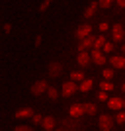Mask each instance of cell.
<instances>
[{
  "instance_id": "cell-1",
  "label": "cell",
  "mask_w": 125,
  "mask_h": 131,
  "mask_svg": "<svg viewBox=\"0 0 125 131\" xmlns=\"http://www.w3.org/2000/svg\"><path fill=\"white\" fill-rule=\"evenodd\" d=\"M63 127L66 131H78L80 129V123L76 117H63Z\"/></svg>"
},
{
  "instance_id": "cell-2",
  "label": "cell",
  "mask_w": 125,
  "mask_h": 131,
  "mask_svg": "<svg viewBox=\"0 0 125 131\" xmlns=\"http://www.w3.org/2000/svg\"><path fill=\"white\" fill-rule=\"evenodd\" d=\"M47 88H49L47 80H37V82H33V86H31V94L33 96H39V94L47 92Z\"/></svg>"
},
{
  "instance_id": "cell-3",
  "label": "cell",
  "mask_w": 125,
  "mask_h": 131,
  "mask_svg": "<svg viewBox=\"0 0 125 131\" xmlns=\"http://www.w3.org/2000/svg\"><path fill=\"white\" fill-rule=\"evenodd\" d=\"M94 43H96V37H92V35H88L86 39H80V43H78V53H80V51L94 49Z\"/></svg>"
},
{
  "instance_id": "cell-4",
  "label": "cell",
  "mask_w": 125,
  "mask_h": 131,
  "mask_svg": "<svg viewBox=\"0 0 125 131\" xmlns=\"http://www.w3.org/2000/svg\"><path fill=\"white\" fill-rule=\"evenodd\" d=\"M111 37H113L115 41H121V39L125 37V27L121 26L119 22L113 24V27H111Z\"/></svg>"
},
{
  "instance_id": "cell-5",
  "label": "cell",
  "mask_w": 125,
  "mask_h": 131,
  "mask_svg": "<svg viewBox=\"0 0 125 131\" xmlns=\"http://www.w3.org/2000/svg\"><path fill=\"white\" fill-rule=\"evenodd\" d=\"M111 125H113V119L111 115H100V129L102 131H111Z\"/></svg>"
},
{
  "instance_id": "cell-6",
  "label": "cell",
  "mask_w": 125,
  "mask_h": 131,
  "mask_svg": "<svg viewBox=\"0 0 125 131\" xmlns=\"http://www.w3.org/2000/svg\"><path fill=\"white\" fill-rule=\"evenodd\" d=\"M76 90H78V84L74 80H69V82L63 84V96H72Z\"/></svg>"
},
{
  "instance_id": "cell-7",
  "label": "cell",
  "mask_w": 125,
  "mask_h": 131,
  "mask_svg": "<svg viewBox=\"0 0 125 131\" xmlns=\"http://www.w3.org/2000/svg\"><path fill=\"white\" fill-rule=\"evenodd\" d=\"M47 71H49V77L57 78V77H61V74H63V65H61V63H57V61H55V63H49V69H47Z\"/></svg>"
},
{
  "instance_id": "cell-8",
  "label": "cell",
  "mask_w": 125,
  "mask_h": 131,
  "mask_svg": "<svg viewBox=\"0 0 125 131\" xmlns=\"http://www.w3.org/2000/svg\"><path fill=\"white\" fill-rule=\"evenodd\" d=\"M92 33V26L90 24H82L78 29H76V37H80V39H86L88 35Z\"/></svg>"
},
{
  "instance_id": "cell-9",
  "label": "cell",
  "mask_w": 125,
  "mask_h": 131,
  "mask_svg": "<svg viewBox=\"0 0 125 131\" xmlns=\"http://www.w3.org/2000/svg\"><path fill=\"white\" fill-rule=\"evenodd\" d=\"M76 59H78V65H80V67H88V65H90V61H92V53H86V51H80Z\"/></svg>"
},
{
  "instance_id": "cell-10",
  "label": "cell",
  "mask_w": 125,
  "mask_h": 131,
  "mask_svg": "<svg viewBox=\"0 0 125 131\" xmlns=\"http://www.w3.org/2000/svg\"><path fill=\"white\" fill-rule=\"evenodd\" d=\"M92 61L96 63V65H104V63H106V55H104V51L92 49Z\"/></svg>"
},
{
  "instance_id": "cell-11",
  "label": "cell",
  "mask_w": 125,
  "mask_h": 131,
  "mask_svg": "<svg viewBox=\"0 0 125 131\" xmlns=\"http://www.w3.org/2000/svg\"><path fill=\"white\" fill-rule=\"evenodd\" d=\"M35 115V112H33L31 108H22V110H18L16 112V117L18 119H24V117H33Z\"/></svg>"
},
{
  "instance_id": "cell-12",
  "label": "cell",
  "mask_w": 125,
  "mask_h": 131,
  "mask_svg": "<svg viewBox=\"0 0 125 131\" xmlns=\"http://www.w3.org/2000/svg\"><path fill=\"white\" fill-rule=\"evenodd\" d=\"M109 63H111V67H115V69H125V57H121V55L111 57Z\"/></svg>"
},
{
  "instance_id": "cell-13",
  "label": "cell",
  "mask_w": 125,
  "mask_h": 131,
  "mask_svg": "<svg viewBox=\"0 0 125 131\" xmlns=\"http://www.w3.org/2000/svg\"><path fill=\"white\" fill-rule=\"evenodd\" d=\"M69 114H71V117H76V119H78V117L84 114V108H82L80 104H72L71 110H69Z\"/></svg>"
},
{
  "instance_id": "cell-14",
  "label": "cell",
  "mask_w": 125,
  "mask_h": 131,
  "mask_svg": "<svg viewBox=\"0 0 125 131\" xmlns=\"http://www.w3.org/2000/svg\"><path fill=\"white\" fill-rule=\"evenodd\" d=\"M108 106L111 110H121L125 106V100L123 98H111V100H108Z\"/></svg>"
},
{
  "instance_id": "cell-15",
  "label": "cell",
  "mask_w": 125,
  "mask_h": 131,
  "mask_svg": "<svg viewBox=\"0 0 125 131\" xmlns=\"http://www.w3.org/2000/svg\"><path fill=\"white\" fill-rule=\"evenodd\" d=\"M41 125H43V129L53 131V129H55V117H51V115H45L43 121H41Z\"/></svg>"
},
{
  "instance_id": "cell-16",
  "label": "cell",
  "mask_w": 125,
  "mask_h": 131,
  "mask_svg": "<svg viewBox=\"0 0 125 131\" xmlns=\"http://www.w3.org/2000/svg\"><path fill=\"white\" fill-rule=\"evenodd\" d=\"M98 6H100L98 2H90V4H88V8L84 10V18H86V20H90V18L96 14V8H98Z\"/></svg>"
},
{
  "instance_id": "cell-17",
  "label": "cell",
  "mask_w": 125,
  "mask_h": 131,
  "mask_svg": "<svg viewBox=\"0 0 125 131\" xmlns=\"http://www.w3.org/2000/svg\"><path fill=\"white\" fill-rule=\"evenodd\" d=\"M92 84H94V82L90 80V78H86V80H82L80 84H78V88H80V92H88V90L92 88Z\"/></svg>"
},
{
  "instance_id": "cell-18",
  "label": "cell",
  "mask_w": 125,
  "mask_h": 131,
  "mask_svg": "<svg viewBox=\"0 0 125 131\" xmlns=\"http://www.w3.org/2000/svg\"><path fill=\"white\" fill-rule=\"evenodd\" d=\"M71 80H74V82H78V80H86V78H84V72L82 71H72L71 72Z\"/></svg>"
},
{
  "instance_id": "cell-19",
  "label": "cell",
  "mask_w": 125,
  "mask_h": 131,
  "mask_svg": "<svg viewBox=\"0 0 125 131\" xmlns=\"http://www.w3.org/2000/svg\"><path fill=\"white\" fill-rule=\"evenodd\" d=\"M108 43V41H106V37H104V35H100V37H96V43H94V49H98V51H102L104 49V45Z\"/></svg>"
},
{
  "instance_id": "cell-20",
  "label": "cell",
  "mask_w": 125,
  "mask_h": 131,
  "mask_svg": "<svg viewBox=\"0 0 125 131\" xmlns=\"http://www.w3.org/2000/svg\"><path fill=\"white\" fill-rule=\"evenodd\" d=\"M82 108H84V114H88V115L96 114V106L94 104H82Z\"/></svg>"
},
{
  "instance_id": "cell-21",
  "label": "cell",
  "mask_w": 125,
  "mask_h": 131,
  "mask_svg": "<svg viewBox=\"0 0 125 131\" xmlns=\"http://www.w3.org/2000/svg\"><path fill=\"white\" fill-rule=\"evenodd\" d=\"M47 94H49V100H57V96H59V92L55 90L53 86H49L47 88Z\"/></svg>"
},
{
  "instance_id": "cell-22",
  "label": "cell",
  "mask_w": 125,
  "mask_h": 131,
  "mask_svg": "<svg viewBox=\"0 0 125 131\" xmlns=\"http://www.w3.org/2000/svg\"><path fill=\"white\" fill-rule=\"evenodd\" d=\"M125 121V112H117V115H115V123H123Z\"/></svg>"
},
{
  "instance_id": "cell-23",
  "label": "cell",
  "mask_w": 125,
  "mask_h": 131,
  "mask_svg": "<svg viewBox=\"0 0 125 131\" xmlns=\"http://www.w3.org/2000/svg\"><path fill=\"white\" fill-rule=\"evenodd\" d=\"M111 77H113V69H104V78H106V80H109Z\"/></svg>"
},
{
  "instance_id": "cell-24",
  "label": "cell",
  "mask_w": 125,
  "mask_h": 131,
  "mask_svg": "<svg viewBox=\"0 0 125 131\" xmlns=\"http://www.w3.org/2000/svg\"><path fill=\"white\" fill-rule=\"evenodd\" d=\"M49 6H51V0H43V2H41V6H39V12H45Z\"/></svg>"
},
{
  "instance_id": "cell-25",
  "label": "cell",
  "mask_w": 125,
  "mask_h": 131,
  "mask_svg": "<svg viewBox=\"0 0 125 131\" xmlns=\"http://www.w3.org/2000/svg\"><path fill=\"white\" fill-rule=\"evenodd\" d=\"M111 88H113V84H111L109 80H104L102 82V90H104V92H106V90H111Z\"/></svg>"
},
{
  "instance_id": "cell-26",
  "label": "cell",
  "mask_w": 125,
  "mask_h": 131,
  "mask_svg": "<svg viewBox=\"0 0 125 131\" xmlns=\"http://www.w3.org/2000/svg\"><path fill=\"white\" fill-rule=\"evenodd\" d=\"M14 131H33V127H29V125H18V127H14Z\"/></svg>"
},
{
  "instance_id": "cell-27",
  "label": "cell",
  "mask_w": 125,
  "mask_h": 131,
  "mask_svg": "<svg viewBox=\"0 0 125 131\" xmlns=\"http://www.w3.org/2000/svg\"><path fill=\"white\" fill-rule=\"evenodd\" d=\"M98 4L102 8H108V6H111V0H98Z\"/></svg>"
},
{
  "instance_id": "cell-28",
  "label": "cell",
  "mask_w": 125,
  "mask_h": 131,
  "mask_svg": "<svg viewBox=\"0 0 125 131\" xmlns=\"http://www.w3.org/2000/svg\"><path fill=\"white\" fill-rule=\"evenodd\" d=\"M31 119H33V123H41V121H43V115L35 114V115H33V117H31Z\"/></svg>"
},
{
  "instance_id": "cell-29",
  "label": "cell",
  "mask_w": 125,
  "mask_h": 131,
  "mask_svg": "<svg viewBox=\"0 0 125 131\" xmlns=\"http://www.w3.org/2000/svg\"><path fill=\"white\" fill-rule=\"evenodd\" d=\"M102 51H104V53H109V51H113V45H111V43H106Z\"/></svg>"
},
{
  "instance_id": "cell-30",
  "label": "cell",
  "mask_w": 125,
  "mask_h": 131,
  "mask_svg": "<svg viewBox=\"0 0 125 131\" xmlns=\"http://www.w3.org/2000/svg\"><path fill=\"white\" fill-rule=\"evenodd\" d=\"M108 27H109V24H108V22H102V24H100V29H102V31H106Z\"/></svg>"
},
{
  "instance_id": "cell-31",
  "label": "cell",
  "mask_w": 125,
  "mask_h": 131,
  "mask_svg": "<svg viewBox=\"0 0 125 131\" xmlns=\"http://www.w3.org/2000/svg\"><path fill=\"white\" fill-rule=\"evenodd\" d=\"M98 100H108V94H106V92L102 90V92L98 94Z\"/></svg>"
},
{
  "instance_id": "cell-32",
  "label": "cell",
  "mask_w": 125,
  "mask_h": 131,
  "mask_svg": "<svg viewBox=\"0 0 125 131\" xmlns=\"http://www.w3.org/2000/svg\"><path fill=\"white\" fill-rule=\"evenodd\" d=\"M10 29H12L10 24H4V31H6V33H10Z\"/></svg>"
},
{
  "instance_id": "cell-33",
  "label": "cell",
  "mask_w": 125,
  "mask_h": 131,
  "mask_svg": "<svg viewBox=\"0 0 125 131\" xmlns=\"http://www.w3.org/2000/svg\"><path fill=\"white\" fill-rule=\"evenodd\" d=\"M39 45H41V35H37V37H35V47H39Z\"/></svg>"
},
{
  "instance_id": "cell-34",
  "label": "cell",
  "mask_w": 125,
  "mask_h": 131,
  "mask_svg": "<svg viewBox=\"0 0 125 131\" xmlns=\"http://www.w3.org/2000/svg\"><path fill=\"white\" fill-rule=\"evenodd\" d=\"M117 6H119V8H123V6H125V0H117Z\"/></svg>"
},
{
  "instance_id": "cell-35",
  "label": "cell",
  "mask_w": 125,
  "mask_h": 131,
  "mask_svg": "<svg viewBox=\"0 0 125 131\" xmlns=\"http://www.w3.org/2000/svg\"><path fill=\"white\" fill-rule=\"evenodd\" d=\"M53 131H66V129H65V127H61V129H53Z\"/></svg>"
},
{
  "instance_id": "cell-36",
  "label": "cell",
  "mask_w": 125,
  "mask_h": 131,
  "mask_svg": "<svg viewBox=\"0 0 125 131\" xmlns=\"http://www.w3.org/2000/svg\"><path fill=\"white\" fill-rule=\"evenodd\" d=\"M121 90H123V92H125V82H123V86H121Z\"/></svg>"
},
{
  "instance_id": "cell-37",
  "label": "cell",
  "mask_w": 125,
  "mask_h": 131,
  "mask_svg": "<svg viewBox=\"0 0 125 131\" xmlns=\"http://www.w3.org/2000/svg\"><path fill=\"white\" fill-rule=\"evenodd\" d=\"M123 53H125V45H123Z\"/></svg>"
}]
</instances>
